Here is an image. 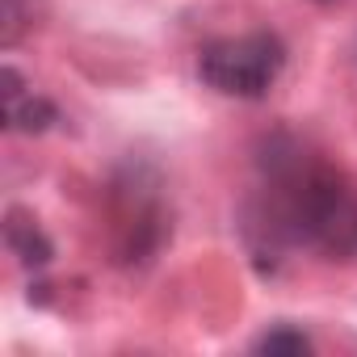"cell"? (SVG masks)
Segmentation results:
<instances>
[{"label":"cell","mask_w":357,"mask_h":357,"mask_svg":"<svg viewBox=\"0 0 357 357\" xmlns=\"http://www.w3.org/2000/svg\"><path fill=\"white\" fill-rule=\"evenodd\" d=\"M286 68V43L273 30H252L240 38H219L198 55V80L236 101H261Z\"/></svg>","instance_id":"obj_1"},{"label":"cell","mask_w":357,"mask_h":357,"mask_svg":"<svg viewBox=\"0 0 357 357\" xmlns=\"http://www.w3.org/2000/svg\"><path fill=\"white\" fill-rule=\"evenodd\" d=\"M126 198V215L118 223V261L135 265V261H151L155 248L164 244V206L155 198V185H139V176L130 185H122Z\"/></svg>","instance_id":"obj_2"},{"label":"cell","mask_w":357,"mask_h":357,"mask_svg":"<svg viewBox=\"0 0 357 357\" xmlns=\"http://www.w3.org/2000/svg\"><path fill=\"white\" fill-rule=\"evenodd\" d=\"M0 109H5V126L17 130V135H43L59 122L55 101L34 93L13 63L0 68Z\"/></svg>","instance_id":"obj_3"},{"label":"cell","mask_w":357,"mask_h":357,"mask_svg":"<svg viewBox=\"0 0 357 357\" xmlns=\"http://www.w3.org/2000/svg\"><path fill=\"white\" fill-rule=\"evenodd\" d=\"M5 248L17 257L22 269H47L55 261V244L51 236L38 227V219L22 206H9L5 211Z\"/></svg>","instance_id":"obj_4"},{"label":"cell","mask_w":357,"mask_h":357,"mask_svg":"<svg viewBox=\"0 0 357 357\" xmlns=\"http://www.w3.org/2000/svg\"><path fill=\"white\" fill-rule=\"evenodd\" d=\"M311 349H315L311 336L294 324H273L252 340V353H269V357H307Z\"/></svg>","instance_id":"obj_5"},{"label":"cell","mask_w":357,"mask_h":357,"mask_svg":"<svg viewBox=\"0 0 357 357\" xmlns=\"http://www.w3.org/2000/svg\"><path fill=\"white\" fill-rule=\"evenodd\" d=\"M26 26H30L26 0H5V22H0V43H5V47H17V38L26 34Z\"/></svg>","instance_id":"obj_6"},{"label":"cell","mask_w":357,"mask_h":357,"mask_svg":"<svg viewBox=\"0 0 357 357\" xmlns=\"http://www.w3.org/2000/svg\"><path fill=\"white\" fill-rule=\"evenodd\" d=\"M315 5H340V0H315Z\"/></svg>","instance_id":"obj_7"}]
</instances>
